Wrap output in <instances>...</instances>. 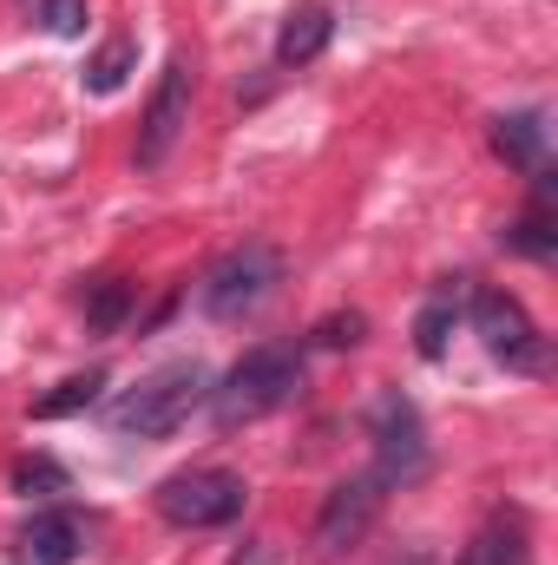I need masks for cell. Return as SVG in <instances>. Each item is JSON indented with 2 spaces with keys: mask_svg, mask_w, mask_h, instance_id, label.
I'll return each instance as SVG.
<instances>
[{
  "mask_svg": "<svg viewBox=\"0 0 558 565\" xmlns=\"http://www.w3.org/2000/svg\"><path fill=\"white\" fill-rule=\"evenodd\" d=\"M302 382H309V362H302L296 342H257L230 362L224 382H211V422L224 434H237V427L264 422V415H282L302 395Z\"/></svg>",
  "mask_w": 558,
  "mask_h": 565,
  "instance_id": "cell-1",
  "label": "cell"
},
{
  "mask_svg": "<svg viewBox=\"0 0 558 565\" xmlns=\"http://www.w3.org/2000/svg\"><path fill=\"white\" fill-rule=\"evenodd\" d=\"M204 402H211V369L204 362H164V369L144 375L139 388H126L112 402V434H126V440H171Z\"/></svg>",
  "mask_w": 558,
  "mask_h": 565,
  "instance_id": "cell-2",
  "label": "cell"
},
{
  "mask_svg": "<svg viewBox=\"0 0 558 565\" xmlns=\"http://www.w3.org/2000/svg\"><path fill=\"white\" fill-rule=\"evenodd\" d=\"M466 322L473 335L486 342L493 362H506L513 375H546L552 369V349H546V329L533 322V309L513 296V289H466Z\"/></svg>",
  "mask_w": 558,
  "mask_h": 565,
  "instance_id": "cell-3",
  "label": "cell"
},
{
  "mask_svg": "<svg viewBox=\"0 0 558 565\" xmlns=\"http://www.w3.org/2000/svg\"><path fill=\"white\" fill-rule=\"evenodd\" d=\"M282 282V250L277 244H237V250H224L204 282H197V309L211 316V322H244V316H257L270 296H277Z\"/></svg>",
  "mask_w": 558,
  "mask_h": 565,
  "instance_id": "cell-4",
  "label": "cell"
},
{
  "mask_svg": "<svg viewBox=\"0 0 558 565\" xmlns=\"http://www.w3.org/2000/svg\"><path fill=\"white\" fill-rule=\"evenodd\" d=\"M151 507H158V520L178 526V533H217V526L244 520L250 487H244V473H230V467H191V473H171V480L151 493Z\"/></svg>",
  "mask_w": 558,
  "mask_h": 565,
  "instance_id": "cell-5",
  "label": "cell"
},
{
  "mask_svg": "<svg viewBox=\"0 0 558 565\" xmlns=\"http://www.w3.org/2000/svg\"><path fill=\"white\" fill-rule=\"evenodd\" d=\"M368 447H375V467H368V473H375L388 493L427 480V467H433L427 422H420V408L401 395V388H382V395L368 402Z\"/></svg>",
  "mask_w": 558,
  "mask_h": 565,
  "instance_id": "cell-6",
  "label": "cell"
},
{
  "mask_svg": "<svg viewBox=\"0 0 558 565\" xmlns=\"http://www.w3.org/2000/svg\"><path fill=\"white\" fill-rule=\"evenodd\" d=\"M382 507H388V487H382L375 473H348V480H335L329 500H322V513H315V553H322V559L355 553V546L375 533Z\"/></svg>",
  "mask_w": 558,
  "mask_h": 565,
  "instance_id": "cell-7",
  "label": "cell"
},
{
  "mask_svg": "<svg viewBox=\"0 0 558 565\" xmlns=\"http://www.w3.org/2000/svg\"><path fill=\"white\" fill-rule=\"evenodd\" d=\"M191 93H197V79H191V60H164V73H158V86H151V99H144V126H139V171H158L178 139H184V126H191Z\"/></svg>",
  "mask_w": 558,
  "mask_h": 565,
  "instance_id": "cell-8",
  "label": "cell"
},
{
  "mask_svg": "<svg viewBox=\"0 0 558 565\" xmlns=\"http://www.w3.org/2000/svg\"><path fill=\"white\" fill-rule=\"evenodd\" d=\"M13 553H20V565H73L86 553V520L53 500V507H40V513L20 526Z\"/></svg>",
  "mask_w": 558,
  "mask_h": 565,
  "instance_id": "cell-9",
  "label": "cell"
},
{
  "mask_svg": "<svg viewBox=\"0 0 558 565\" xmlns=\"http://www.w3.org/2000/svg\"><path fill=\"white\" fill-rule=\"evenodd\" d=\"M533 559V526L519 507H493L480 520V533L460 546V565H526Z\"/></svg>",
  "mask_w": 558,
  "mask_h": 565,
  "instance_id": "cell-10",
  "label": "cell"
},
{
  "mask_svg": "<svg viewBox=\"0 0 558 565\" xmlns=\"http://www.w3.org/2000/svg\"><path fill=\"white\" fill-rule=\"evenodd\" d=\"M329 40H335V13H329L322 0L289 7L282 26H277V66H309V60H322Z\"/></svg>",
  "mask_w": 558,
  "mask_h": 565,
  "instance_id": "cell-11",
  "label": "cell"
},
{
  "mask_svg": "<svg viewBox=\"0 0 558 565\" xmlns=\"http://www.w3.org/2000/svg\"><path fill=\"white\" fill-rule=\"evenodd\" d=\"M493 151L519 171H539L546 164V113H500L493 119Z\"/></svg>",
  "mask_w": 558,
  "mask_h": 565,
  "instance_id": "cell-12",
  "label": "cell"
},
{
  "mask_svg": "<svg viewBox=\"0 0 558 565\" xmlns=\"http://www.w3.org/2000/svg\"><path fill=\"white\" fill-rule=\"evenodd\" d=\"M460 302H466V289H453V282H440V289L427 296V309L415 316V349H420V362H440V355H447V342H453V322H460Z\"/></svg>",
  "mask_w": 558,
  "mask_h": 565,
  "instance_id": "cell-13",
  "label": "cell"
},
{
  "mask_svg": "<svg viewBox=\"0 0 558 565\" xmlns=\"http://www.w3.org/2000/svg\"><path fill=\"white\" fill-rule=\"evenodd\" d=\"M132 66H139V40H132V33H112V40H106V46H99V53L86 60V73H79V86L106 99V93H119V86L132 79Z\"/></svg>",
  "mask_w": 558,
  "mask_h": 565,
  "instance_id": "cell-14",
  "label": "cell"
},
{
  "mask_svg": "<svg viewBox=\"0 0 558 565\" xmlns=\"http://www.w3.org/2000/svg\"><path fill=\"white\" fill-rule=\"evenodd\" d=\"M99 388H106V369H86V375H66L53 395H40L33 402V422H66V415H86L93 402H99Z\"/></svg>",
  "mask_w": 558,
  "mask_h": 565,
  "instance_id": "cell-15",
  "label": "cell"
},
{
  "mask_svg": "<svg viewBox=\"0 0 558 565\" xmlns=\"http://www.w3.org/2000/svg\"><path fill=\"white\" fill-rule=\"evenodd\" d=\"M13 493H20V500H40V507H53L60 493H73V473H66L53 454H26V460H13Z\"/></svg>",
  "mask_w": 558,
  "mask_h": 565,
  "instance_id": "cell-16",
  "label": "cell"
},
{
  "mask_svg": "<svg viewBox=\"0 0 558 565\" xmlns=\"http://www.w3.org/2000/svg\"><path fill=\"white\" fill-rule=\"evenodd\" d=\"M132 302H139V282H126V277L93 282V289H86V329H93V335H112V329L132 316Z\"/></svg>",
  "mask_w": 558,
  "mask_h": 565,
  "instance_id": "cell-17",
  "label": "cell"
},
{
  "mask_svg": "<svg viewBox=\"0 0 558 565\" xmlns=\"http://www.w3.org/2000/svg\"><path fill=\"white\" fill-rule=\"evenodd\" d=\"M500 244H506V250H519V257H533V264H546V257L558 250L552 211H526L513 231H500Z\"/></svg>",
  "mask_w": 558,
  "mask_h": 565,
  "instance_id": "cell-18",
  "label": "cell"
},
{
  "mask_svg": "<svg viewBox=\"0 0 558 565\" xmlns=\"http://www.w3.org/2000/svg\"><path fill=\"white\" fill-rule=\"evenodd\" d=\"M362 335H368V316H362V309H348V316H322V322L309 329L315 349H355Z\"/></svg>",
  "mask_w": 558,
  "mask_h": 565,
  "instance_id": "cell-19",
  "label": "cell"
},
{
  "mask_svg": "<svg viewBox=\"0 0 558 565\" xmlns=\"http://www.w3.org/2000/svg\"><path fill=\"white\" fill-rule=\"evenodd\" d=\"M40 26L60 33V40H79L86 33V0H40Z\"/></svg>",
  "mask_w": 558,
  "mask_h": 565,
  "instance_id": "cell-20",
  "label": "cell"
},
{
  "mask_svg": "<svg viewBox=\"0 0 558 565\" xmlns=\"http://www.w3.org/2000/svg\"><path fill=\"white\" fill-rule=\"evenodd\" d=\"M230 565H264V553H230Z\"/></svg>",
  "mask_w": 558,
  "mask_h": 565,
  "instance_id": "cell-21",
  "label": "cell"
},
{
  "mask_svg": "<svg viewBox=\"0 0 558 565\" xmlns=\"http://www.w3.org/2000/svg\"><path fill=\"white\" fill-rule=\"evenodd\" d=\"M401 565H440V559H433V553H408Z\"/></svg>",
  "mask_w": 558,
  "mask_h": 565,
  "instance_id": "cell-22",
  "label": "cell"
}]
</instances>
